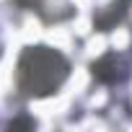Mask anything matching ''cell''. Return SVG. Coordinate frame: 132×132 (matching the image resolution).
Listing matches in <instances>:
<instances>
[{"instance_id":"cell-1","label":"cell","mask_w":132,"mask_h":132,"mask_svg":"<svg viewBox=\"0 0 132 132\" xmlns=\"http://www.w3.org/2000/svg\"><path fill=\"white\" fill-rule=\"evenodd\" d=\"M68 78V60L49 47H29L18 62V88L26 96L54 93Z\"/></svg>"},{"instance_id":"cell-2","label":"cell","mask_w":132,"mask_h":132,"mask_svg":"<svg viewBox=\"0 0 132 132\" xmlns=\"http://www.w3.org/2000/svg\"><path fill=\"white\" fill-rule=\"evenodd\" d=\"M21 5H34V3H39V0H18Z\"/></svg>"}]
</instances>
